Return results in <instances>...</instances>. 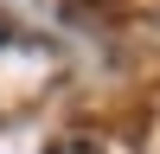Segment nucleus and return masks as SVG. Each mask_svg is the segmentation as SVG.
Wrapping results in <instances>:
<instances>
[{
  "instance_id": "1",
  "label": "nucleus",
  "mask_w": 160,
  "mask_h": 154,
  "mask_svg": "<svg viewBox=\"0 0 160 154\" xmlns=\"http://www.w3.org/2000/svg\"><path fill=\"white\" fill-rule=\"evenodd\" d=\"M45 154H102V148H96L90 135H64V141H51Z\"/></svg>"
},
{
  "instance_id": "2",
  "label": "nucleus",
  "mask_w": 160,
  "mask_h": 154,
  "mask_svg": "<svg viewBox=\"0 0 160 154\" xmlns=\"http://www.w3.org/2000/svg\"><path fill=\"white\" fill-rule=\"evenodd\" d=\"M7 38H13V32H7V19H0V45H7Z\"/></svg>"
}]
</instances>
